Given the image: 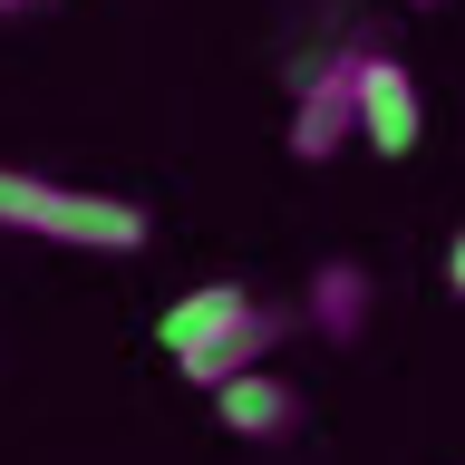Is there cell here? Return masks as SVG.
Returning <instances> with one entry per match:
<instances>
[{
    "instance_id": "obj_8",
    "label": "cell",
    "mask_w": 465,
    "mask_h": 465,
    "mask_svg": "<svg viewBox=\"0 0 465 465\" xmlns=\"http://www.w3.org/2000/svg\"><path fill=\"white\" fill-rule=\"evenodd\" d=\"M446 291L465 301V223H456V242H446Z\"/></svg>"
},
{
    "instance_id": "obj_3",
    "label": "cell",
    "mask_w": 465,
    "mask_h": 465,
    "mask_svg": "<svg viewBox=\"0 0 465 465\" xmlns=\"http://www.w3.org/2000/svg\"><path fill=\"white\" fill-rule=\"evenodd\" d=\"M291 330H301V311H272V301H252V311L223 320L203 349H184L174 369H184V388H203V398H213V388H232V378H252V369H262V349L291 340Z\"/></svg>"
},
{
    "instance_id": "obj_4",
    "label": "cell",
    "mask_w": 465,
    "mask_h": 465,
    "mask_svg": "<svg viewBox=\"0 0 465 465\" xmlns=\"http://www.w3.org/2000/svg\"><path fill=\"white\" fill-rule=\"evenodd\" d=\"M359 136L398 165V155H417V136H427V107H417V78H407V58L369 49V68H359Z\"/></svg>"
},
{
    "instance_id": "obj_9",
    "label": "cell",
    "mask_w": 465,
    "mask_h": 465,
    "mask_svg": "<svg viewBox=\"0 0 465 465\" xmlns=\"http://www.w3.org/2000/svg\"><path fill=\"white\" fill-rule=\"evenodd\" d=\"M20 10H49V0H0V20H20Z\"/></svg>"
},
{
    "instance_id": "obj_7",
    "label": "cell",
    "mask_w": 465,
    "mask_h": 465,
    "mask_svg": "<svg viewBox=\"0 0 465 465\" xmlns=\"http://www.w3.org/2000/svg\"><path fill=\"white\" fill-rule=\"evenodd\" d=\"M242 311H252V291H242V282H203V291H184V301L155 320V340L184 359V349H203L213 330H223V320H242Z\"/></svg>"
},
{
    "instance_id": "obj_10",
    "label": "cell",
    "mask_w": 465,
    "mask_h": 465,
    "mask_svg": "<svg viewBox=\"0 0 465 465\" xmlns=\"http://www.w3.org/2000/svg\"><path fill=\"white\" fill-rule=\"evenodd\" d=\"M417 10H436V0H417Z\"/></svg>"
},
{
    "instance_id": "obj_5",
    "label": "cell",
    "mask_w": 465,
    "mask_h": 465,
    "mask_svg": "<svg viewBox=\"0 0 465 465\" xmlns=\"http://www.w3.org/2000/svg\"><path fill=\"white\" fill-rule=\"evenodd\" d=\"M213 417H223V436H242V446H272V436L301 427V388L252 369V378H232V388H213Z\"/></svg>"
},
{
    "instance_id": "obj_2",
    "label": "cell",
    "mask_w": 465,
    "mask_h": 465,
    "mask_svg": "<svg viewBox=\"0 0 465 465\" xmlns=\"http://www.w3.org/2000/svg\"><path fill=\"white\" fill-rule=\"evenodd\" d=\"M359 68H369V49H330L301 78V97H291V155L301 165H330L359 136Z\"/></svg>"
},
{
    "instance_id": "obj_1",
    "label": "cell",
    "mask_w": 465,
    "mask_h": 465,
    "mask_svg": "<svg viewBox=\"0 0 465 465\" xmlns=\"http://www.w3.org/2000/svg\"><path fill=\"white\" fill-rule=\"evenodd\" d=\"M0 232L68 242V252H145V203L97 194V184H49V174L0 165Z\"/></svg>"
},
{
    "instance_id": "obj_6",
    "label": "cell",
    "mask_w": 465,
    "mask_h": 465,
    "mask_svg": "<svg viewBox=\"0 0 465 465\" xmlns=\"http://www.w3.org/2000/svg\"><path fill=\"white\" fill-rule=\"evenodd\" d=\"M301 320H311L320 340H359V320H369V272H359V262H320Z\"/></svg>"
}]
</instances>
